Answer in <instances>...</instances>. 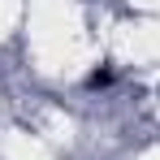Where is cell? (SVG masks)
Returning <instances> with one entry per match:
<instances>
[{
    "label": "cell",
    "mask_w": 160,
    "mask_h": 160,
    "mask_svg": "<svg viewBox=\"0 0 160 160\" xmlns=\"http://www.w3.org/2000/svg\"><path fill=\"white\" fill-rule=\"evenodd\" d=\"M104 87H112V69L100 65V69H91V74H87V91H104Z\"/></svg>",
    "instance_id": "6da1fadb"
}]
</instances>
